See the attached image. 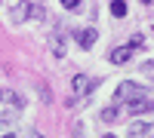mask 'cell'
Wrapping results in <instances>:
<instances>
[{
  "mask_svg": "<svg viewBox=\"0 0 154 138\" xmlns=\"http://www.w3.org/2000/svg\"><path fill=\"white\" fill-rule=\"evenodd\" d=\"M0 101H9L12 107H22V98L12 92V89H0Z\"/></svg>",
  "mask_w": 154,
  "mask_h": 138,
  "instance_id": "6",
  "label": "cell"
},
{
  "mask_svg": "<svg viewBox=\"0 0 154 138\" xmlns=\"http://www.w3.org/2000/svg\"><path fill=\"white\" fill-rule=\"evenodd\" d=\"M117 117H120V114H117V107H105V110H102V120H105V123H114Z\"/></svg>",
  "mask_w": 154,
  "mask_h": 138,
  "instance_id": "10",
  "label": "cell"
},
{
  "mask_svg": "<svg viewBox=\"0 0 154 138\" xmlns=\"http://www.w3.org/2000/svg\"><path fill=\"white\" fill-rule=\"evenodd\" d=\"M111 16H117V19L126 16V3L123 0H111Z\"/></svg>",
  "mask_w": 154,
  "mask_h": 138,
  "instance_id": "9",
  "label": "cell"
},
{
  "mask_svg": "<svg viewBox=\"0 0 154 138\" xmlns=\"http://www.w3.org/2000/svg\"><path fill=\"white\" fill-rule=\"evenodd\" d=\"M102 138H117V135H102Z\"/></svg>",
  "mask_w": 154,
  "mask_h": 138,
  "instance_id": "14",
  "label": "cell"
},
{
  "mask_svg": "<svg viewBox=\"0 0 154 138\" xmlns=\"http://www.w3.org/2000/svg\"><path fill=\"white\" fill-rule=\"evenodd\" d=\"M96 37H99V34H96L93 28H83L80 34H77V43H80L83 49H89V46H93V43H96Z\"/></svg>",
  "mask_w": 154,
  "mask_h": 138,
  "instance_id": "5",
  "label": "cell"
},
{
  "mask_svg": "<svg viewBox=\"0 0 154 138\" xmlns=\"http://www.w3.org/2000/svg\"><path fill=\"white\" fill-rule=\"evenodd\" d=\"M3 138H16V135H3Z\"/></svg>",
  "mask_w": 154,
  "mask_h": 138,
  "instance_id": "15",
  "label": "cell"
},
{
  "mask_svg": "<svg viewBox=\"0 0 154 138\" xmlns=\"http://www.w3.org/2000/svg\"><path fill=\"white\" fill-rule=\"evenodd\" d=\"M77 3H80V0H62V6H65V9H74Z\"/></svg>",
  "mask_w": 154,
  "mask_h": 138,
  "instance_id": "12",
  "label": "cell"
},
{
  "mask_svg": "<svg viewBox=\"0 0 154 138\" xmlns=\"http://www.w3.org/2000/svg\"><path fill=\"white\" fill-rule=\"evenodd\" d=\"M126 132H130V138H142V135L148 132V123H133Z\"/></svg>",
  "mask_w": 154,
  "mask_h": 138,
  "instance_id": "8",
  "label": "cell"
},
{
  "mask_svg": "<svg viewBox=\"0 0 154 138\" xmlns=\"http://www.w3.org/2000/svg\"><path fill=\"white\" fill-rule=\"evenodd\" d=\"M120 98V101L126 104V101H136V98H145V86H139V83H133V80H126V83H120L117 86V92H114Z\"/></svg>",
  "mask_w": 154,
  "mask_h": 138,
  "instance_id": "1",
  "label": "cell"
},
{
  "mask_svg": "<svg viewBox=\"0 0 154 138\" xmlns=\"http://www.w3.org/2000/svg\"><path fill=\"white\" fill-rule=\"evenodd\" d=\"M25 138H43V135L37 132V129H31V132H25Z\"/></svg>",
  "mask_w": 154,
  "mask_h": 138,
  "instance_id": "13",
  "label": "cell"
},
{
  "mask_svg": "<svg viewBox=\"0 0 154 138\" xmlns=\"http://www.w3.org/2000/svg\"><path fill=\"white\" fill-rule=\"evenodd\" d=\"M89 86H93V80H89V77H83V74H77V77L71 80V89H74V95H83V92H89Z\"/></svg>",
  "mask_w": 154,
  "mask_h": 138,
  "instance_id": "2",
  "label": "cell"
},
{
  "mask_svg": "<svg viewBox=\"0 0 154 138\" xmlns=\"http://www.w3.org/2000/svg\"><path fill=\"white\" fill-rule=\"evenodd\" d=\"M126 107H130V114H148V110H154L151 107V101H148V98H136V101H126Z\"/></svg>",
  "mask_w": 154,
  "mask_h": 138,
  "instance_id": "3",
  "label": "cell"
},
{
  "mask_svg": "<svg viewBox=\"0 0 154 138\" xmlns=\"http://www.w3.org/2000/svg\"><path fill=\"white\" fill-rule=\"evenodd\" d=\"M130 55H133V46H120V49H114V52H111V61H114V65H126Z\"/></svg>",
  "mask_w": 154,
  "mask_h": 138,
  "instance_id": "4",
  "label": "cell"
},
{
  "mask_svg": "<svg viewBox=\"0 0 154 138\" xmlns=\"http://www.w3.org/2000/svg\"><path fill=\"white\" fill-rule=\"evenodd\" d=\"M53 55L62 58L65 55V43H62V34H53Z\"/></svg>",
  "mask_w": 154,
  "mask_h": 138,
  "instance_id": "7",
  "label": "cell"
},
{
  "mask_svg": "<svg viewBox=\"0 0 154 138\" xmlns=\"http://www.w3.org/2000/svg\"><path fill=\"white\" fill-rule=\"evenodd\" d=\"M130 46H133V49H142V46H145V40H142V37H139V34H136V37H133V43H130Z\"/></svg>",
  "mask_w": 154,
  "mask_h": 138,
  "instance_id": "11",
  "label": "cell"
}]
</instances>
